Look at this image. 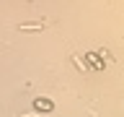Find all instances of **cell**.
I'll list each match as a JSON object with an SVG mask.
<instances>
[{"instance_id":"1","label":"cell","mask_w":124,"mask_h":117,"mask_svg":"<svg viewBox=\"0 0 124 117\" xmlns=\"http://www.w3.org/2000/svg\"><path fill=\"white\" fill-rule=\"evenodd\" d=\"M36 109H44V112H49V109H52V101H49V99H36Z\"/></svg>"}]
</instances>
